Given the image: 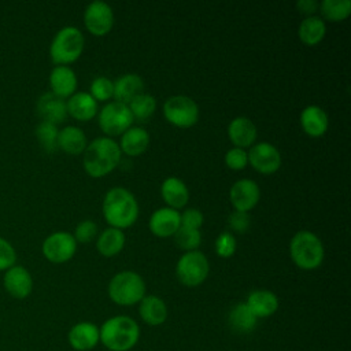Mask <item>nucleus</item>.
Returning a JSON list of instances; mask_svg holds the SVG:
<instances>
[{
  "label": "nucleus",
  "instance_id": "26",
  "mask_svg": "<svg viewBox=\"0 0 351 351\" xmlns=\"http://www.w3.org/2000/svg\"><path fill=\"white\" fill-rule=\"evenodd\" d=\"M149 145V134L145 129L138 126H130L121 134V152L128 156H138L145 152Z\"/></svg>",
  "mask_w": 351,
  "mask_h": 351
},
{
  "label": "nucleus",
  "instance_id": "41",
  "mask_svg": "<svg viewBox=\"0 0 351 351\" xmlns=\"http://www.w3.org/2000/svg\"><path fill=\"white\" fill-rule=\"evenodd\" d=\"M250 225H251V219H250V214L248 213L234 210L229 215V226L236 233H245L248 230Z\"/></svg>",
  "mask_w": 351,
  "mask_h": 351
},
{
  "label": "nucleus",
  "instance_id": "25",
  "mask_svg": "<svg viewBox=\"0 0 351 351\" xmlns=\"http://www.w3.org/2000/svg\"><path fill=\"white\" fill-rule=\"evenodd\" d=\"M138 314L147 325L158 326L166 321L167 307H166V303L159 296L148 295L140 300Z\"/></svg>",
  "mask_w": 351,
  "mask_h": 351
},
{
  "label": "nucleus",
  "instance_id": "6",
  "mask_svg": "<svg viewBox=\"0 0 351 351\" xmlns=\"http://www.w3.org/2000/svg\"><path fill=\"white\" fill-rule=\"evenodd\" d=\"M84 36L74 26L62 27L53 37L49 47V56L58 66H66L75 62L84 51Z\"/></svg>",
  "mask_w": 351,
  "mask_h": 351
},
{
  "label": "nucleus",
  "instance_id": "37",
  "mask_svg": "<svg viewBox=\"0 0 351 351\" xmlns=\"http://www.w3.org/2000/svg\"><path fill=\"white\" fill-rule=\"evenodd\" d=\"M96 234H97L96 222H93L92 219H85L75 226L73 237L75 239L77 243L86 244V243H90L96 237Z\"/></svg>",
  "mask_w": 351,
  "mask_h": 351
},
{
  "label": "nucleus",
  "instance_id": "27",
  "mask_svg": "<svg viewBox=\"0 0 351 351\" xmlns=\"http://www.w3.org/2000/svg\"><path fill=\"white\" fill-rule=\"evenodd\" d=\"M86 136L82 129L77 126H66L59 130L58 134V148L69 155L82 154L86 148Z\"/></svg>",
  "mask_w": 351,
  "mask_h": 351
},
{
  "label": "nucleus",
  "instance_id": "1",
  "mask_svg": "<svg viewBox=\"0 0 351 351\" xmlns=\"http://www.w3.org/2000/svg\"><path fill=\"white\" fill-rule=\"evenodd\" d=\"M103 217L110 228L122 230L132 226L138 217V203L134 195L122 186L107 191L103 199Z\"/></svg>",
  "mask_w": 351,
  "mask_h": 351
},
{
  "label": "nucleus",
  "instance_id": "22",
  "mask_svg": "<svg viewBox=\"0 0 351 351\" xmlns=\"http://www.w3.org/2000/svg\"><path fill=\"white\" fill-rule=\"evenodd\" d=\"M160 195L167 207L182 208L189 200V191L185 182L177 177H167L160 185Z\"/></svg>",
  "mask_w": 351,
  "mask_h": 351
},
{
  "label": "nucleus",
  "instance_id": "24",
  "mask_svg": "<svg viewBox=\"0 0 351 351\" xmlns=\"http://www.w3.org/2000/svg\"><path fill=\"white\" fill-rule=\"evenodd\" d=\"M143 88L144 82L141 77L134 73H128L121 75L114 82L112 97L115 99V101L128 106L137 95L143 93Z\"/></svg>",
  "mask_w": 351,
  "mask_h": 351
},
{
  "label": "nucleus",
  "instance_id": "13",
  "mask_svg": "<svg viewBox=\"0 0 351 351\" xmlns=\"http://www.w3.org/2000/svg\"><path fill=\"white\" fill-rule=\"evenodd\" d=\"M261 197V189L258 184L250 178H241L236 181L229 191V199L234 210L248 213L251 211Z\"/></svg>",
  "mask_w": 351,
  "mask_h": 351
},
{
  "label": "nucleus",
  "instance_id": "14",
  "mask_svg": "<svg viewBox=\"0 0 351 351\" xmlns=\"http://www.w3.org/2000/svg\"><path fill=\"white\" fill-rule=\"evenodd\" d=\"M180 213L170 207H162L152 213L148 221V228L152 234L158 237L174 236L180 229Z\"/></svg>",
  "mask_w": 351,
  "mask_h": 351
},
{
  "label": "nucleus",
  "instance_id": "20",
  "mask_svg": "<svg viewBox=\"0 0 351 351\" xmlns=\"http://www.w3.org/2000/svg\"><path fill=\"white\" fill-rule=\"evenodd\" d=\"M300 125L310 137H321L326 133L329 119L326 112L318 106H307L300 112Z\"/></svg>",
  "mask_w": 351,
  "mask_h": 351
},
{
  "label": "nucleus",
  "instance_id": "19",
  "mask_svg": "<svg viewBox=\"0 0 351 351\" xmlns=\"http://www.w3.org/2000/svg\"><path fill=\"white\" fill-rule=\"evenodd\" d=\"M49 86L55 96L70 97L77 88V75L69 66H56L49 74Z\"/></svg>",
  "mask_w": 351,
  "mask_h": 351
},
{
  "label": "nucleus",
  "instance_id": "8",
  "mask_svg": "<svg viewBox=\"0 0 351 351\" xmlns=\"http://www.w3.org/2000/svg\"><path fill=\"white\" fill-rule=\"evenodd\" d=\"M166 121L177 128H191L199 119V107L193 99L185 95L170 96L163 104Z\"/></svg>",
  "mask_w": 351,
  "mask_h": 351
},
{
  "label": "nucleus",
  "instance_id": "42",
  "mask_svg": "<svg viewBox=\"0 0 351 351\" xmlns=\"http://www.w3.org/2000/svg\"><path fill=\"white\" fill-rule=\"evenodd\" d=\"M318 5H319V4H318L315 0H300V1L296 3L298 10H299L302 14L308 15V16H311V15L317 11Z\"/></svg>",
  "mask_w": 351,
  "mask_h": 351
},
{
  "label": "nucleus",
  "instance_id": "16",
  "mask_svg": "<svg viewBox=\"0 0 351 351\" xmlns=\"http://www.w3.org/2000/svg\"><path fill=\"white\" fill-rule=\"evenodd\" d=\"M69 344L77 351H88L97 346L100 341L99 328L92 322H78L69 330Z\"/></svg>",
  "mask_w": 351,
  "mask_h": 351
},
{
  "label": "nucleus",
  "instance_id": "39",
  "mask_svg": "<svg viewBox=\"0 0 351 351\" xmlns=\"http://www.w3.org/2000/svg\"><path fill=\"white\" fill-rule=\"evenodd\" d=\"M16 262L15 248L5 239L0 237V270H8Z\"/></svg>",
  "mask_w": 351,
  "mask_h": 351
},
{
  "label": "nucleus",
  "instance_id": "2",
  "mask_svg": "<svg viewBox=\"0 0 351 351\" xmlns=\"http://www.w3.org/2000/svg\"><path fill=\"white\" fill-rule=\"evenodd\" d=\"M121 160V148L110 137H97L90 141L84 151V169L93 177L100 178L111 173Z\"/></svg>",
  "mask_w": 351,
  "mask_h": 351
},
{
  "label": "nucleus",
  "instance_id": "32",
  "mask_svg": "<svg viewBox=\"0 0 351 351\" xmlns=\"http://www.w3.org/2000/svg\"><path fill=\"white\" fill-rule=\"evenodd\" d=\"M318 8L325 19L332 22H340L350 16L351 1L350 0H324Z\"/></svg>",
  "mask_w": 351,
  "mask_h": 351
},
{
  "label": "nucleus",
  "instance_id": "9",
  "mask_svg": "<svg viewBox=\"0 0 351 351\" xmlns=\"http://www.w3.org/2000/svg\"><path fill=\"white\" fill-rule=\"evenodd\" d=\"M133 122L129 107L118 101L107 103L99 112V126L107 136H121Z\"/></svg>",
  "mask_w": 351,
  "mask_h": 351
},
{
  "label": "nucleus",
  "instance_id": "33",
  "mask_svg": "<svg viewBox=\"0 0 351 351\" xmlns=\"http://www.w3.org/2000/svg\"><path fill=\"white\" fill-rule=\"evenodd\" d=\"M58 134H59V130L56 125L49 122L41 121L36 128V137L40 145L49 154L58 148Z\"/></svg>",
  "mask_w": 351,
  "mask_h": 351
},
{
  "label": "nucleus",
  "instance_id": "35",
  "mask_svg": "<svg viewBox=\"0 0 351 351\" xmlns=\"http://www.w3.org/2000/svg\"><path fill=\"white\" fill-rule=\"evenodd\" d=\"M114 82L107 77H96L90 84V96L96 101H106L112 97Z\"/></svg>",
  "mask_w": 351,
  "mask_h": 351
},
{
  "label": "nucleus",
  "instance_id": "3",
  "mask_svg": "<svg viewBox=\"0 0 351 351\" xmlns=\"http://www.w3.org/2000/svg\"><path fill=\"white\" fill-rule=\"evenodd\" d=\"M99 337L101 344L110 351H129L140 339V328L133 318L115 315L101 324Z\"/></svg>",
  "mask_w": 351,
  "mask_h": 351
},
{
  "label": "nucleus",
  "instance_id": "21",
  "mask_svg": "<svg viewBox=\"0 0 351 351\" xmlns=\"http://www.w3.org/2000/svg\"><path fill=\"white\" fill-rule=\"evenodd\" d=\"M66 107L67 114L81 122L90 121L97 114V101L88 92H77L71 95L66 103Z\"/></svg>",
  "mask_w": 351,
  "mask_h": 351
},
{
  "label": "nucleus",
  "instance_id": "4",
  "mask_svg": "<svg viewBox=\"0 0 351 351\" xmlns=\"http://www.w3.org/2000/svg\"><path fill=\"white\" fill-rule=\"evenodd\" d=\"M289 255L298 267L303 270H314L321 266L325 251L317 234L308 230H300L291 239Z\"/></svg>",
  "mask_w": 351,
  "mask_h": 351
},
{
  "label": "nucleus",
  "instance_id": "15",
  "mask_svg": "<svg viewBox=\"0 0 351 351\" xmlns=\"http://www.w3.org/2000/svg\"><path fill=\"white\" fill-rule=\"evenodd\" d=\"M3 284L5 291L15 299L27 298L33 289V278L30 273L23 266L18 265L5 270Z\"/></svg>",
  "mask_w": 351,
  "mask_h": 351
},
{
  "label": "nucleus",
  "instance_id": "23",
  "mask_svg": "<svg viewBox=\"0 0 351 351\" xmlns=\"http://www.w3.org/2000/svg\"><path fill=\"white\" fill-rule=\"evenodd\" d=\"M245 304L252 311V314L259 319L270 317L277 311L278 299L276 293H273L271 291L256 289L248 295Z\"/></svg>",
  "mask_w": 351,
  "mask_h": 351
},
{
  "label": "nucleus",
  "instance_id": "34",
  "mask_svg": "<svg viewBox=\"0 0 351 351\" xmlns=\"http://www.w3.org/2000/svg\"><path fill=\"white\" fill-rule=\"evenodd\" d=\"M177 245L184 251H195L202 243V234L197 229H189L185 226H180V229L174 234Z\"/></svg>",
  "mask_w": 351,
  "mask_h": 351
},
{
  "label": "nucleus",
  "instance_id": "28",
  "mask_svg": "<svg viewBox=\"0 0 351 351\" xmlns=\"http://www.w3.org/2000/svg\"><path fill=\"white\" fill-rule=\"evenodd\" d=\"M326 33V25L322 18L311 15L306 16L299 25V38L304 45L314 47L322 41Z\"/></svg>",
  "mask_w": 351,
  "mask_h": 351
},
{
  "label": "nucleus",
  "instance_id": "5",
  "mask_svg": "<svg viewBox=\"0 0 351 351\" xmlns=\"http://www.w3.org/2000/svg\"><path fill=\"white\" fill-rule=\"evenodd\" d=\"M110 299L119 306L140 303L145 296V282L140 274L132 270L117 273L108 284Z\"/></svg>",
  "mask_w": 351,
  "mask_h": 351
},
{
  "label": "nucleus",
  "instance_id": "40",
  "mask_svg": "<svg viewBox=\"0 0 351 351\" xmlns=\"http://www.w3.org/2000/svg\"><path fill=\"white\" fill-rule=\"evenodd\" d=\"M203 214L200 210L197 208H186L182 214H180V221H181V226L189 228V229H200V226L203 225Z\"/></svg>",
  "mask_w": 351,
  "mask_h": 351
},
{
  "label": "nucleus",
  "instance_id": "7",
  "mask_svg": "<svg viewBox=\"0 0 351 351\" xmlns=\"http://www.w3.org/2000/svg\"><path fill=\"white\" fill-rule=\"evenodd\" d=\"M210 271L208 259L197 250L182 254L176 265L178 281L185 287H197L207 278Z\"/></svg>",
  "mask_w": 351,
  "mask_h": 351
},
{
  "label": "nucleus",
  "instance_id": "18",
  "mask_svg": "<svg viewBox=\"0 0 351 351\" xmlns=\"http://www.w3.org/2000/svg\"><path fill=\"white\" fill-rule=\"evenodd\" d=\"M228 137L237 148L252 145L256 140V126L247 117H236L228 126Z\"/></svg>",
  "mask_w": 351,
  "mask_h": 351
},
{
  "label": "nucleus",
  "instance_id": "31",
  "mask_svg": "<svg viewBox=\"0 0 351 351\" xmlns=\"http://www.w3.org/2000/svg\"><path fill=\"white\" fill-rule=\"evenodd\" d=\"M128 107L130 110V114H132L133 119H136L138 122H143V121H147L155 112L156 100L152 95L143 92V93L137 95L128 104Z\"/></svg>",
  "mask_w": 351,
  "mask_h": 351
},
{
  "label": "nucleus",
  "instance_id": "29",
  "mask_svg": "<svg viewBox=\"0 0 351 351\" xmlns=\"http://www.w3.org/2000/svg\"><path fill=\"white\" fill-rule=\"evenodd\" d=\"M125 247V234L121 229L107 228L104 229L96 241L97 251L107 258L118 255Z\"/></svg>",
  "mask_w": 351,
  "mask_h": 351
},
{
  "label": "nucleus",
  "instance_id": "10",
  "mask_svg": "<svg viewBox=\"0 0 351 351\" xmlns=\"http://www.w3.org/2000/svg\"><path fill=\"white\" fill-rule=\"evenodd\" d=\"M77 251V241L71 233L55 232L43 243V254L52 263L70 261Z\"/></svg>",
  "mask_w": 351,
  "mask_h": 351
},
{
  "label": "nucleus",
  "instance_id": "38",
  "mask_svg": "<svg viewBox=\"0 0 351 351\" xmlns=\"http://www.w3.org/2000/svg\"><path fill=\"white\" fill-rule=\"evenodd\" d=\"M225 163L232 170H243L248 165V155L243 148L233 147L225 154Z\"/></svg>",
  "mask_w": 351,
  "mask_h": 351
},
{
  "label": "nucleus",
  "instance_id": "17",
  "mask_svg": "<svg viewBox=\"0 0 351 351\" xmlns=\"http://www.w3.org/2000/svg\"><path fill=\"white\" fill-rule=\"evenodd\" d=\"M37 114L44 122L58 125L67 117L66 101L55 96L52 92H47L37 100Z\"/></svg>",
  "mask_w": 351,
  "mask_h": 351
},
{
  "label": "nucleus",
  "instance_id": "12",
  "mask_svg": "<svg viewBox=\"0 0 351 351\" xmlns=\"http://www.w3.org/2000/svg\"><path fill=\"white\" fill-rule=\"evenodd\" d=\"M247 155L248 163L261 174H273L281 166V155L278 149L266 141L252 145Z\"/></svg>",
  "mask_w": 351,
  "mask_h": 351
},
{
  "label": "nucleus",
  "instance_id": "36",
  "mask_svg": "<svg viewBox=\"0 0 351 351\" xmlns=\"http://www.w3.org/2000/svg\"><path fill=\"white\" fill-rule=\"evenodd\" d=\"M237 248L236 237L230 232H222L215 239V252L221 258H230Z\"/></svg>",
  "mask_w": 351,
  "mask_h": 351
},
{
  "label": "nucleus",
  "instance_id": "11",
  "mask_svg": "<svg viewBox=\"0 0 351 351\" xmlns=\"http://www.w3.org/2000/svg\"><path fill=\"white\" fill-rule=\"evenodd\" d=\"M84 23L86 30L96 37L108 34L114 26V14L111 7L100 0L92 1L85 8Z\"/></svg>",
  "mask_w": 351,
  "mask_h": 351
},
{
  "label": "nucleus",
  "instance_id": "30",
  "mask_svg": "<svg viewBox=\"0 0 351 351\" xmlns=\"http://www.w3.org/2000/svg\"><path fill=\"white\" fill-rule=\"evenodd\" d=\"M258 318L252 314L245 303H237L232 307L229 313V324L230 326L240 333L251 332L256 326Z\"/></svg>",
  "mask_w": 351,
  "mask_h": 351
}]
</instances>
